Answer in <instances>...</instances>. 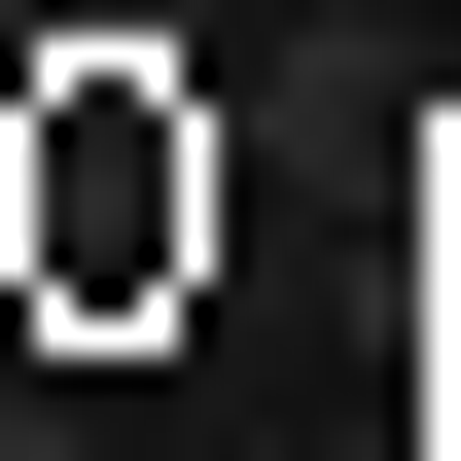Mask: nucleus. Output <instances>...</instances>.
<instances>
[{"label":"nucleus","mask_w":461,"mask_h":461,"mask_svg":"<svg viewBox=\"0 0 461 461\" xmlns=\"http://www.w3.org/2000/svg\"><path fill=\"white\" fill-rule=\"evenodd\" d=\"M426 461H461V426H426Z\"/></svg>","instance_id":"obj_2"},{"label":"nucleus","mask_w":461,"mask_h":461,"mask_svg":"<svg viewBox=\"0 0 461 461\" xmlns=\"http://www.w3.org/2000/svg\"><path fill=\"white\" fill-rule=\"evenodd\" d=\"M0 461H71V426H36V391H0Z\"/></svg>","instance_id":"obj_1"}]
</instances>
